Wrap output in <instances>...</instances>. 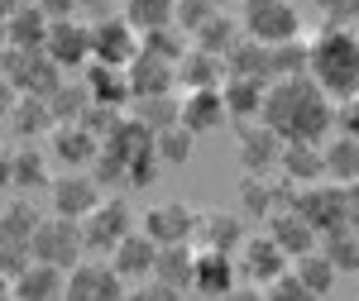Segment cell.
Segmentation results:
<instances>
[{
  "mask_svg": "<svg viewBox=\"0 0 359 301\" xmlns=\"http://www.w3.org/2000/svg\"><path fill=\"white\" fill-rule=\"evenodd\" d=\"M259 120L283 144H326V134L335 130V101L311 77H287V82H269Z\"/></svg>",
  "mask_w": 359,
  "mask_h": 301,
  "instance_id": "6da1fadb",
  "label": "cell"
},
{
  "mask_svg": "<svg viewBox=\"0 0 359 301\" xmlns=\"http://www.w3.org/2000/svg\"><path fill=\"white\" fill-rule=\"evenodd\" d=\"M311 82L326 96H355L359 91V34L345 24H326L311 43Z\"/></svg>",
  "mask_w": 359,
  "mask_h": 301,
  "instance_id": "7a4b0ae2",
  "label": "cell"
},
{
  "mask_svg": "<svg viewBox=\"0 0 359 301\" xmlns=\"http://www.w3.org/2000/svg\"><path fill=\"white\" fill-rule=\"evenodd\" d=\"M29 258L34 263H48L57 273L77 268L86 258V239H82V220H67V216H43L34 239H29Z\"/></svg>",
  "mask_w": 359,
  "mask_h": 301,
  "instance_id": "3957f363",
  "label": "cell"
},
{
  "mask_svg": "<svg viewBox=\"0 0 359 301\" xmlns=\"http://www.w3.org/2000/svg\"><path fill=\"white\" fill-rule=\"evenodd\" d=\"M240 29L245 38L273 48L287 38H302V15H297V0H245L240 10Z\"/></svg>",
  "mask_w": 359,
  "mask_h": 301,
  "instance_id": "277c9868",
  "label": "cell"
},
{
  "mask_svg": "<svg viewBox=\"0 0 359 301\" xmlns=\"http://www.w3.org/2000/svg\"><path fill=\"white\" fill-rule=\"evenodd\" d=\"M48 201H53V216H67V220H86L106 192H101V182L82 172V167H67V172H53V182H48Z\"/></svg>",
  "mask_w": 359,
  "mask_h": 301,
  "instance_id": "5b68a950",
  "label": "cell"
},
{
  "mask_svg": "<svg viewBox=\"0 0 359 301\" xmlns=\"http://www.w3.org/2000/svg\"><path fill=\"white\" fill-rule=\"evenodd\" d=\"M125 292L130 282L111 263H96V258H82L77 268H67V282H62V301H125Z\"/></svg>",
  "mask_w": 359,
  "mask_h": 301,
  "instance_id": "8992f818",
  "label": "cell"
},
{
  "mask_svg": "<svg viewBox=\"0 0 359 301\" xmlns=\"http://www.w3.org/2000/svg\"><path fill=\"white\" fill-rule=\"evenodd\" d=\"M135 230H139V216H135V206H130L125 196H106V201L82 220L86 248H106V253H111L125 234H135Z\"/></svg>",
  "mask_w": 359,
  "mask_h": 301,
  "instance_id": "52a82bcc",
  "label": "cell"
},
{
  "mask_svg": "<svg viewBox=\"0 0 359 301\" xmlns=\"http://www.w3.org/2000/svg\"><path fill=\"white\" fill-rule=\"evenodd\" d=\"M302 220L316 230V234H331L340 225H350V206H345V187L335 182H311V187H297V201H292Z\"/></svg>",
  "mask_w": 359,
  "mask_h": 301,
  "instance_id": "ba28073f",
  "label": "cell"
},
{
  "mask_svg": "<svg viewBox=\"0 0 359 301\" xmlns=\"http://www.w3.org/2000/svg\"><path fill=\"white\" fill-rule=\"evenodd\" d=\"M135 57H139V34L130 29L125 15H101V20H91V62L130 67Z\"/></svg>",
  "mask_w": 359,
  "mask_h": 301,
  "instance_id": "9c48e42d",
  "label": "cell"
},
{
  "mask_svg": "<svg viewBox=\"0 0 359 301\" xmlns=\"http://www.w3.org/2000/svg\"><path fill=\"white\" fill-rule=\"evenodd\" d=\"M235 268H240V277L245 282H254V287H269L273 277H283L287 268H292V258L278 248V239L264 230V234H249L245 244H240V253H235Z\"/></svg>",
  "mask_w": 359,
  "mask_h": 301,
  "instance_id": "30bf717a",
  "label": "cell"
},
{
  "mask_svg": "<svg viewBox=\"0 0 359 301\" xmlns=\"http://www.w3.org/2000/svg\"><path fill=\"white\" fill-rule=\"evenodd\" d=\"M139 230L158 248L163 244H192L196 239V206H187V201H158V206L144 211Z\"/></svg>",
  "mask_w": 359,
  "mask_h": 301,
  "instance_id": "8fae6325",
  "label": "cell"
},
{
  "mask_svg": "<svg viewBox=\"0 0 359 301\" xmlns=\"http://www.w3.org/2000/svg\"><path fill=\"white\" fill-rule=\"evenodd\" d=\"M249 239L245 216L240 211H196V248H221V253H240Z\"/></svg>",
  "mask_w": 359,
  "mask_h": 301,
  "instance_id": "7c38bea8",
  "label": "cell"
},
{
  "mask_svg": "<svg viewBox=\"0 0 359 301\" xmlns=\"http://www.w3.org/2000/svg\"><path fill=\"white\" fill-rule=\"evenodd\" d=\"M240 163H245V172H254V177L278 172V163H283V139H278L264 120L240 125Z\"/></svg>",
  "mask_w": 359,
  "mask_h": 301,
  "instance_id": "4fadbf2b",
  "label": "cell"
},
{
  "mask_svg": "<svg viewBox=\"0 0 359 301\" xmlns=\"http://www.w3.org/2000/svg\"><path fill=\"white\" fill-rule=\"evenodd\" d=\"M43 53L53 57L57 67H86L91 62V24H82V20H53Z\"/></svg>",
  "mask_w": 359,
  "mask_h": 301,
  "instance_id": "5bb4252c",
  "label": "cell"
},
{
  "mask_svg": "<svg viewBox=\"0 0 359 301\" xmlns=\"http://www.w3.org/2000/svg\"><path fill=\"white\" fill-rule=\"evenodd\" d=\"M177 125L192 130V134H211L225 125V101L221 86H206V91H182L177 96Z\"/></svg>",
  "mask_w": 359,
  "mask_h": 301,
  "instance_id": "9a60e30c",
  "label": "cell"
},
{
  "mask_svg": "<svg viewBox=\"0 0 359 301\" xmlns=\"http://www.w3.org/2000/svg\"><path fill=\"white\" fill-rule=\"evenodd\" d=\"M240 282V268H235V253H221V248H196V273H192V292L221 301L230 287Z\"/></svg>",
  "mask_w": 359,
  "mask_h": 301,
  "instance_id": "2e32d148",
  "label": "cell"
},
{
  "mask_svg": "<svg viewBox=\"0 0 359 301\" xmlns=\"http://www.w3.org/2000/svg\"><path fill=\"white\" fill-rule=\"evenodd\" d=\"M111 263L115 273L125 277V282H144V277H154V263H158V244L144 234V230H135V234H125L120 244L111 248Z\"/></svg>",
  "mask_w": 359,
  "mask_h": 301,
  "instance_id": "e0dca14e",
  "label": "cell"
},
{
  "mask_svg": "<svg viewBox=\"0 0 359 301\" xmlns=\"http://www.w3.org/2000/svg\"><path fill=\"white\" fill-rule=\"evenodd\" d=\"M269 234L278 239V248H283L287 258H302V253H311V248H321V234H316V230L302 220V211H297V206L273 211V216H269Z\"/></svg>",
  "mask_w": 359,
  "mask_h": 301,
  "instance_id": "ac0fdd59",
  "label": "cell"
},
{
  "mask_svg": "<svg viewBox=\"0 0 359 301\" xmlns=\"http://www.w3.org/2000/svg\"><path fill=\"white\" fill-rule=\"evenodd\" d=\"M82 82H86V91H91V106L125 110L130 101H135V91H130V77H125V67H106V62H86Z\"/></svg>",
  "mask_w": 359,
  "mask_h": 301,
  "instance_id": "d6986e66",
  "label": "cell"
},
{
  "mask_svg": "<svg viewBox=\"0 0 359 301\" xmlns=\"http://www.w3.org/2000/svg\"><path fill=\"white\" fill-rule=\"evenodd\" d=\"M125 77H130V91L135 96H172L177 91V67L163 62V57H149L139 48V57L125 67Z\"/></svg>",
  "mask_w": 359,
  "mask_h": 301,
  "instance_id": "ffe728a7",
  "label": "cell"
},
{
  "mask_svg": "<svg viewBox=\"0 0 359 301\" xmlns=\"http://www.w3.org/2000/svg\"><path fill=\"white\" fill-rule=\"evenodd\" d=\"M48 153H53L57 163H67V167H86V163H96L101 139L91 134L86 125H57L53 134H48Z\"/></svg>",
  "mask_w": 359,
  "mask_h": 301,
  "instance_id": "44dd1931",
  "label": "cell"
},
{
  "mask_svg": "<svg viewBox=\"0 0 359 301\" xmlns=\"http://www.w3.org/2000/svg\"><path fill=\"white\" fill-rule=\"evenodd\" d=\"M264 91H269V82H254V77H225V82H221L225 120H235V125H254L259 110H264Z\"/></svg>",
  "mask_w": 359,
  "mask_h": 301,
  "instance_id": "7402d4cb",
  "label": "cell"
},
{
  "mask_svg": "<svg viewBox=\"0 0 359 301\" xmlns=\"http://www.w3.org/2000/svg\"><path fill=\"white\" fill-rule=\"evenodd\" d=\"M48 15L39 10V5H20L10 20H5V48H29V53H39L43 43H48Z\"/></svg>",
  "mask_w": 359,
  "mask_h": 301,
  "instance_id": "603a6c76",
  "label": "cell"
},
{
  "mask_svg": "<svg viewBox=\"0 0 359 301\" xmlns=\"http://www.w3.org/2000/svg\"><path fill=\"white\" fill-rule=\"evenodd\" d=\"M278 172H283L292 187L326 182V153H321V144H283V163H278Z\"/></svg>",
  "mask_w": 359,
  "mask_h": 301,
  "instance_id": "cb8c5ba5",
  "label": "cell"
},
{
  "mask_svg": "<svg viewBox=\"0 0 359 301\" xmlns=\"http://www.w3.org/2000/svg\"><path fill=\"white\" fill-rule=\"evenodd\" d=\"M225 82V57L206 53V48H196L187 43V53L177 57V86H187V91H206V86H221Z\"/></svg>",
  "mask_w": 359,
  "mask_h": 301,
  "instance_id": "d4e9b609",
  "label": "cell"
},
{
  "mask_svg": "<svg viewBox=\"0 0 359 301\" xmlns=\"http://www.w3.org/2000/svg\"><path fill=\"white\" fill-rule=\"evenodd\" d=\"M62 282H67V273H57L48 263H29L10 282V301H62Z\"/></svg>",
  "mask_w": 359,
  "mask_h": 301,
  "instance_id": "484cf974",
  "label": "cell"
},
{
  "mask_svg": "<svg viewBox=\"0 0 359 301\" xmlns=\"http://www.w3.org/2000/svg\"><path fill=\"white\" fill-rule=\"evenodd\" d=\"M192 273H196V244H163L158 248V263L154 277L172 287V292H192Z\"/></svg>",
  "mask_w": 359,
  "mask_h": 301,
  "instance_id": "4316f807",
  "label": "cell"
},
{
  "mask_svg": "<svg viewBox=\"0 0 359 301\" xmlns=\"http://www.w3.org/2000/svg\"><path fill=\"white\" fill-rule=\"evenodd\" d=\"M5 125L25 139V144H34L39 134H53V130H57V120H53V110H48V101H43V96H20Z\"/></svg>",
  "mask_w": 359,
  "mask_h": 301,
  "instance_id": "83f0119b",
  "label": "cell"
},
{
  "mask_svg": "<svg viewBox=\"0 0 359 301\" xmlns=\"http://www.w3.org/2000/svg\"><path fill=\"white\" fill-rule=\"evenodd\" d=\"M321 153H326V182H335V187L359 182V139L335 134L321 144Z\"/></svg>",
  "mask_w": 359,
  "mask_h": 301,
  "instance_id": "f1b7e54d",
  "label": "cell"
},
{
  "mask_svg": "<svg viewBox=\"0 0 359 301\" xmlns=\"http://www.w3.org/2000/svg\"><path fill=\"white\" fill-rule=\"evenodd\" d=\"M10 158H15V187H20V192H48L53 172H48V153H43L39 144L10 148Z\"/></svg>",
  "mask_w": 359,
  "mask_h": 301,
  "instance_id": "f546056e",
  "label": "cell"
},
{
  "mask_svg": "<svg viewBox=\"0 0 359 301\" xmlns=\"http://www.w3.org/2000/svg\"><path fill=\"white\" fill-rule=\"evenodd\" d=\"M225 77H254V82H273L269 72V48L254 43V38H240L230 53H225Z\"/></svg>",
  "mask_w": 359,
  "mask_h": 301,
  "instance_id": "4dcf8cb0",
  "label": "cell"
},
{
  "mask_svg": "<svg viewBox=\"0 0 359 301\" xmlns=\"http://www.w3.org/2000/svg\"><path fill=\"white\" fill-rule=\"evenodd\" d=\"M240 38H245V29H240V20H230L225 10H216V15H211V20L192 34L196 48H206V53H216V57H225L235 43H240Z\"/></svg>",
  "mask_w": 359,
  "mask_h": 301,
  "instance_id": "1f68e13d",
  "label": "cell"
},
{
  "mask_svg": "<svg viewBox=\"0 0 359 301\" xmlns=\"http://www.w3.org/2000/svg\"><path fill=\"white\" fill-rule=\"evenodd\" d=\"M292 273H297V282H302L311 297H331L335 292V263L321 253V248H311V253H302V258H292Z\"/></svg>",
  "mask_w": 359,
  "mask_h": 301,
  "instance_id": "d6a6232c",
  "label": "cell"
},
{
  "mask_svg": "<svg viewBox=\"0 0 359 301\" xmlns=\"http://www.w3.org/2000/svg\"><path fill=\"white\" fill-rule=\"evenodd\" d=\"M269 72H273V82H287V77H311V43H302V38L273 43V48H269Z\"/></svg>",
  "mask_w": 359,
  "mask_h": 301,
  "instance_id": "836d02e7",
  "label": "cell"
},
{
  "mask_svg": "<svg viewBox=\"0 0 359 301\" xmlns=\"http://www.w3.org/2000/svg\"><path fill=\"white\" fill-rule=\"evenodd\" d=\"M172 5L177 0H120V10H125V20H130V29H135L139 38L172 24Z\"/></svg>",
  "mask_w": 359,
  "mask_h": 301,
  "instance_id": "e575fe53",
  "label": "cell"
},
{
  "mask_svg": "<svg viewBox=\"0 0 359 301\" xmlns=\"http://www.w3.org/2000/svg\"><path fill=\"white\" fill-rule=\"evenodd\" d=\"M130 120H139L144 130H168V125H177V91L172 96H135L130 101Z\"/></svg>",
  "mask_w": 359,
  "mask_h": 301,
  "instance_id": "d590c367",
  "label": "cell"
},
{
  "mask_svg": "<svg viewBox=\"0 0 359 301\" xmlns=\"http://www.w3.org/2000/svg\"><path fill=\"white\" fill-rule=\"evenodd\" d=\"M321 253L335 263V273H359V230L340 225L331 234H321Z\"/></svg>",
  "mask_w": 359,
  "mask_h": 301,
  "instance_id": "8d00e7d4",
  "label": "cell"
},
{
  "mask_svg": "<svg viewBox=\"0 0 359 301\" xmlns=\"http://www.w3.org/2000/svg\"><path fill=\"white\" fill-rule=\"evenodd\" d=\"M48 110H53L57 125H82V115L91 110V91H86V82H62L48 96Z\"/></svg>",
  "mask_w": 359,
  "mask_h": 301,
  "instance_id": "74e56055",
  "label": "cell"
},
{
  "mask_svg": "<svg viewBox=\"0 0 359 301\" xmlns=\"http://www.w3.org/2000/svg\"><path fill=\"white\" fill-rule=\"evenodd\" d=\"M192 148H196V134H192V130H182V125H168V130L154 134V153H158V163H163V167L192 163Z\"/></svg>",
  "mask_w": 359,
  "mask_h": 301,
  "instance_id": "f35d334b",
  "label": "cell"
},
{
  "mask_svg": "<svg viewBox=\"0 0 359 301\" xmlns=\"http://www.w3.org/2000/svg\"><path fill=\"white\" fill-rule=\"evenodd\" d=\"M39 211L29 206V201H10V206H0V239H10V244H29L34 239V230H39Z\"/></svg>",
  "mask_w": 359,
  "mask_h": 301,
  "instance_id": "ab89813d",
  "label": "cell"
},
{
  "mask_svg": "<svg viewBox=\"0 0 359 301\" xmlns=\"http://www.w3.org/2000/svg\"><path fill=\"white\" fill-rule=\"evenodd\" d=\"M139 48H144L149 57H163V62H172V67H177V57L187 53V34H182L177 24L154 29V34H144V38H139Z\"/></svg>",
  "mask_w": 359,
  "mask_h": 301,
  "instance_id": "60d3db41",
  "label": "cell"
},
{
  "mask_svg": "<svg viewBox=\"0 0 359 301\" xmlns=\"http://www.w3.org/2000/svg\"><path fill=\"white\" fill-rule=\"evenodd\" d=\"M211 15H216V5H211V0H177V5H172V24L182 29L187 38H192Z\"/></svg>",
  "mask_w": 359,
  "mask_h": 301,
  "instance_id": "b9f144b4",
  "label": "cell"
},
{
  "mask_svg": "<svg viewBox=\"0 0 359 301\" xmlns=\"http://www.w3.org/2000/svg\"><path fill=\"white\" fill-rule=\"evenodd\" d=\"M264 301H321V297H311L302 282H297V273L287 268L283 277H273V282L264 287Z\"/></svg>",
  "mask_w": 359,
  "mask_h": 301,
  "instance_id": "7bdbcfd3",
  "label": "cell"
},
{
  "mask_svg": "<svg viewBox=\"0 0 359 301\" xmlns=\"http://www.w3.org/2000/svg\"><path fill=\"white\" fill-rule=\"evenodd\" d=\"M29 263H34V258H29V244H10V239H0V277H5V282H15Z\"/></svg>",
  "mask_w": 359,
  "mask_h": 301,
  "instance_id": "ee69618b",
  "label": "cell"
},
{
  "mask_svg": "<svg viewBox=\"0 0 359 301\" xmlns=\"http://www.w3.org/2000/svg\"><path fill=\"white\" fill-rule=\"evenodd\" d=\"M125 301H182V292H172V287H163L158 277H144V282H130V292H125Z\"/></svg>",
  "mask_w": 359,
  "mask_h": 301,
  "instance_id": "f6af8a7d",
  "label": "cell"
},
{
  "mask_svg": "<svg viewBox=\"0 0 359 301\" xmlns=\"http://www.w3.org/2000/svg\"><path fill=\"white\" fill-rule=\"evenodd\" d=\"M335 125H340V134L359 139V91H355V96H345V101L335 106Z\"/></svg>",
  "mask_w": 359,
  "mask_h": 301,
  "instance_id": "bcb514c9",
  "label": "cell"
},
{
  "mask_svg": "<svg viewBox=\"0 0 359 301\" xmlns=\"http://www.w3.org/2000/svg\"><path fill=\"white\" fill-rule=\"evenodd\" d=\"M34 5H39L48 20H77V10H82L77 0H34Z\"/></svg>",
  "mask_w": 359,
  "mask_h": 301,
  "instance_id": "7dc6e473",
  "label": "cell"
},
{
  "mask_svg": "<svg viewBox=\"0 0 359 301\" xmlns=\"http://www.w3.org/2000/svg\"><path fill=\"white\" fill-rule=\"evenodd\" d=\"M221 301H264V287H254V282H235Z\"/></svg>",
  "mask_w": 359,
  "mask_h": 301,
  "instance_id": "c3c4849f",
  "label": "cell"
},
{
  "mask_svg": "<svg viewBox=\"0 0 359 301\" xmlns=\"http://www.w3.org/2000/svg\"><path fill=\"white\" fill-rule=\"evenodd\" d=\"M15 101H20V91L0 77V120H10V110H15Z\"/></svg>",
  "mask_w": 359,
  "mask_h": 301,
  "instance_id": "681fc988",
  "label": "cell"
},
{
  "mask_svg": "<svg viewBox=\"0 0 359 301\" xmlns=\"http://www.w3.org/2000/svg\"><path fill=\"white\" fill-rule=\"evenodd\" d=\"M0 187H15V158H10V148H0Z\"/></svg>",
  "mask_w": 359,
  "mask_h": 301,
  "instance_id": "f907efd6",
  "label": "cell"
},
{
  "mask_svg": "<svg viewBox=\"0 0 359 301\" xmlns=\"http://www.w3.org/2000/svg\"><path fill=\"white\" fill-rule=\"evenodd\" d=\"M77 5H82L86 15H96V20H101V15H111V10L120 5V0H77Z\"/></svg>",
  "mask_w": 359,
  "mask_h": 301,
  "instance_id": "816d5d0a",
  "label": "cell"
},
{
  "mask_svg": "<svg viewBox=\"0 0 359 301\" xmlns=\"http://www.w3.org/2000/svg\"><path fill=\"white\" fill-rule=\"evenodd\" d=\"M345 206H350V225H359V182L345 187Z\"/></svg>",
  "mask_w": 359,
  "mask_h": 301,
  "instance_id": "f5cc1de1",
  "label": "cell"
},
{
  "mask_svg": "<svg viewBox=\"0 0 359 301\" xmlns=\"http://www.w3.org/2000/svg\"><path fill=\"white\" fill-rule=\"evenodd\" d=\"M211 5H216V10H225V5H245V0H211Z\"/></svg>",
  "mask_w": 359,
  "mask_h": 301,
  "instance_id": "db71d44e",
  "label": "cell"
},
{
  "mask_svg": "<svg viewBox=\"0 0 359 301\" xmlns=\"http://www.w3.org/2000/svg\"><path fill=\"white\" fill-rule=\"evenodd\" d=\"M0 301H10V282L5 277H0Z\"/></svg>",
  "mask_w": 359,
  "mask_h": 301,
  "instance_id": "11a10c76",
  "label": "cell"
},
{
  "mask_svg": "<svg viewBox=\"0 0 359 301\" xmlns=\"http://www.w3.org/2000/svg\"><path fill=\"white\" fill-rule=\"evenodd\" d=\"M0 38H5V29H0Z\"/></svg>",
  "mask_w": 359,
  "mask_h": 301,
  "instance_id": "9f6ffc18",
  "label": "cell"
}]
</instances>
